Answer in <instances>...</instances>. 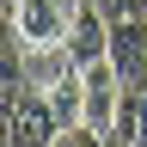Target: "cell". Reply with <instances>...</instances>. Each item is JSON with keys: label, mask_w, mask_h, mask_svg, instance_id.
Masks as SVG:
<instances>
[{"label": "cell", "mask_w": 147, "mask_h": 147, "mask_svg": "<svg viewBox=\"0 0 147 147\" xmlns=\"http://www.w3.org/2000/svg\"><path fill=\"white\" fill-rule=\"evenodd\" d=\"M74 12H80V0H12L6 31L18 37V49H49L74 37Z\"/></svg>", "instance_id": "obj_1"}, {"label": "cell", "mask_w": 147, "mask_h": 147, "mask_svg": "<svg viewBox=\"0 0 147 147\" xmlns=\"http://www.w3.org/2000/svg\"><path fill=\"white\" fill-rule=\"evenodd\" d=\"M0 117H6V147H55L61 141V117H55L49 92H37V86Z\"/></svg>", "instance_id": "obj_2"}, {"label": "cell", "mask_w": 147, "mask_h": 147, "mask_svg": "<svg viewBox=\"0 0 147 147\" xmlns=\"http://www.w3.org/2000/svg\"><path fill=\"white\" fill-rule=\"evenodd\" d=\"M110 67H117L123 92H147V18L110 25Z\"/></svg>", "instance_id": "obj_3"}, {"label": "cell", "mask_w": 147, "mask_h": 147, "mask_svg": "<svg viewBox=\"0 0 147 147\" xmlns=\"http://www.w3.org/2000/svg\"><path fill=\"white\" fill-rule=\"evenodd\" d=\"M117 104H123V80H117V67H110V55H104V61L86 67V129L110 135V129H117Z\"/></svg>", "instance_id": "obj_4"}, {"label": "cell", "mask_w": 147, "mask_h": 147, "mask_svg": "<svg viewBox=\"0 0 147 147\" xmlns=\"http://www.w3.org/2000/svg\"><path fill=\"white\" fill-rule=\"evenodd\" d=\"M67 49H74V61H80V67H92V61H104V55H110V18L92 6V0H80V12H74Z\"/></svg>", "instance_id": "obj_5"}, {"label": "cell", "mask_w": 147, "mask_h": 147, "mask_svg": "<svg viewBox=\"0 0 147 147\" xmlns=\"http://www.w3.org/2000/svg\"><path fill=\"white\" fill-rule=\"evenodd\" d=\"M110 141H117V147H147V92H123Z\"/></svg>", "instance_id": "obj_6"}, {"label": "cell", "mask_w": 147, "mask_h": 147, "mask_svg": "<svg viewBox=\"0 0 147 147\" xmlns=\"http://www.w3.org/2000/svg\"><path fill=\"white\" fill-rule=\"evenodd\" d=\"M110 25H129V18H147V0H92Z\"/></svg>", "instance_id": "obj_7"}, {"label": "cell", "mask_w": 147, "mask_h": 147, "mask_svg": "<svg viewBox=\"0 0 147 147\" xmlns=\"http://www.w3.org/2000/svg\"><path fill=\"white\" fill-rule=\"evenodd\" d=\"M55 147H110V135H98V129H86V123H74V129H61V141Z\"/></svg>", "instance_id": "obj_8"}, {"label": "cell", "mask_w": 147, "mask_h": 147, "mask_svg": "<svg viewBox=\"0 0 147 147\" xmlns=\"http://www.w3.org/2000/svg\"><path fill=\"white\" fill-rule=\"evenodd\" d=\"M6 6H12V0H6Z\"/></svg>", "instance_id": "obj_9"}, {"label": "cell", "mask_w": 147, "mask_h": 147, "mask_svg": "<svg viewBox=\"0 0 147 147\" xmlns=\"http://www.w3.org/2000/svg\"><path fill=\"white\" fill-rule=\"evenodd\" d=\"M110 147H117V141H110Z\"/></svg>", "instance_id": "obj_10"}]
</instances>
